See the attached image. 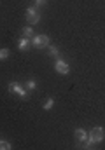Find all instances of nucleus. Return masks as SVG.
Instances as JSON below:
<instances>
[{"label":"nucleus","mask_w":105,"mask_h":150,"mask_svg":"<svg viewBox=\"0 0 105 150\" xmlns=\"http://www.w3.org/2000/svg\"><path fill=\"white\" fill-rule=\"evenodd\" d=\"M88 138L96 145V143H102L105 138V129L102 127V126H95L89 133H88Z\"/></svg>","instance_id":"obj_1"},{"label":"nucleus","mask_w":105,"mask_h":150,"mask_svg":"<svg viewBox=\"0 0 105 150\" xmlns=\"http://www.w3.org/2000/svg\"><path fill=\"white\" fill-rule=\"evenodd\" d=\"M25 18H26V23H28L30 26L37 25V23L40 21V14H39V9H37L35 5H30V7L25 11Z\"/></svg>","instance_id":"obj_2"},{"label":"nucleus","mask_w":105,"mask_h":150,"mask_svg":"<svg viewBox=\"0 0 105 150\" xmlns=\"http://www.w3.org/2000/svg\"><path fill=\"white\" fill-rule=\"evenodd\" d=\"M9 91L14 93V94H18L21 100H28V91H26V87H23L19 82H11V84H9Z\"/></svg>","instance_id":"obj_3"},{"label":"nucleus","mask_w":105,"mask_h":150,"mask_svg":"<svg viewBox=\"0 0 105 150\" xmlns=\"http://www.w3.org/2000/svg\"><path fill=\"white\" fill-rule=\"evenodd\" d=\"M32 45H34L35 49H46V47L49 45V37H47L46 33L35 35V37L32 38Z\"/></svg>","instance_id":"obj_4"},{"label":"nucleus","mask_w":105,"mask_h":150,"mask_svg":"<svg viewBox=\"0 0 105 150\" xmlns=\"http://www.w3.org/2000/svg\"><path fill=\"white\" fill-rule=\"evenodd\" d=\"M54 70H56L60 75H69L70 74L69 63H67V61H63V59H60V58L54 61Z\"/></svg>","instance_id":"obj_5"},{"label":"nucleus","mask_w":105,"mask_h":150,"mask_svg":"<svg viewBox=\"0 0 105 150\" xmlns=\"http://www.w3.org/2000/svg\"><path fill=\"white\" fill-rule=\"evenodd\" d=\"M32 45V38H26V37H21L18 40V49L19 51H28Z\"/></svg>","instance_id":"obj_6"},{"label":"nucleus","mask_w":105,"mask_h":150,"mask_svg":"<svg viewBox=\"0 0 105 150\" xmlns=\"http://www.w3.org/2000/svg\"><path fill=\"white\" fill-rule=\"evenodd\" d=\"M74 136H75V140H77L79 143H82V142H86V140H88V133H86L82 127H77V129L74 131Z\"/></svg>","instance_id":"obj_7"},{"label":"nucleus","mask_w":105,"mask_h":150,"mask_svg":"<svg viewBox=\"0 0 105 150\" xmlns=\"http://www.w3.org/2000/svg\"><path fill=\"white\" fill-rule=\"evenodd\" d=\"M47 49H49V56H51V58H54V59L60 58V49H58L56 45H47Z\"/></svg>","instance_id":"obj_8"},{"label":"nucleus","mask_w":105,"mask_h":150,"mask_svg":"<svg viewBox=\"0 0 105 150\" xmlns=\"http://www.w3.org/2000/svg\"><path fill=\"white\" fill-rule=\"evenodd\" d=\"M23 37H26V38H34V37H35V33H34V28H32L30 25L23 28Z\"/></svg>","instance_id":"obj_9"},{"label":"nucleus","mask_w":105,"mask_h":150,"mask_svg":"<svg viewBox=\"0 0 105 150\" xmlns=\"http://www.w3.org/2000/svg\"><path fill=\"white\" fill-rule=\"evenodd\" d=\"M25 87H26V91H35V87H37L35 79H28V80L25 82Z\"/></svg>","instance_id":"obj_10"},{"label":"nucleus","mask_w":105,"mask_h":150,"mask_svg":"<svg viewBox=\"0 0 105 150\" xmlns=\"http://www.w3.org/2000/svg\"><path fill=\"white\" fill-rule=\"evenodd\" d=\"M9 54H11V51H9L7 47H2V49H0V61H5V59L9 58Z\"/></svg>","instance_id":"obj_11"},{"label":"nucleus","mask_w":105,"mask_h":150,"mask_svg":"<svg viewBox=\"0 0 105 150\" xmlns=\"http://www.w3.org/2000/svg\"><path fill=\"white\" fill-rule=\"evenodd\" d=\"M53 107H54V98L49 96V98L46 100V103H44V110H51Z\"/></svg>","instance_id":"obj_12"},{"label":"nucleus","mask_w":105,"mask_h":150,"mask_svg":"<svg viewBox=\"0 0 105 150\" xmlns=\"http://www.w3.org/2000/svg\"><path fill=\"white\" fill-rule=\"evenodd\" d=\"M12 143H9L7 140H0V150H11Z\"/></svg>","instance_id":"obj_13"},{"label":"nucleus","mask_w":105,"mask_h":150,"mask_svg":"<svg viewBox=\"0 0 105 150\" xmlns=\"http://www.w3.org/2000/svg\"><path fill=\"white\" fill-rule=\"evenodd\" d=\"M46 4V0H35V7H42Z\"/></svg>","instance_id":"obj_14"}]
</instances>
